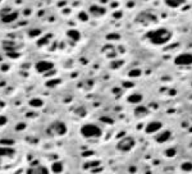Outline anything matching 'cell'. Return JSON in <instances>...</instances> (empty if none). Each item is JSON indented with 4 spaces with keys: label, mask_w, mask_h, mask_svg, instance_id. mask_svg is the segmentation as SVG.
I'll list each match as a JSON object with an SVG mask.
<instances>
[{
    "label": "cell",
    "mask_w": 192,
    "mask_h": 174,
    "mask_svg": "<svg viewBox=\"0 0 192 174\" xmlns=\"http://www.w3.org/2000/svg\"><path fill=\"white\" fill-rule=\"evenodd\" d=\"M147 38L149 41L154 45H165L169 42L172 38V32L165 27H160L156 30H152L147 33Z\"/></svg>",
    "instance_id": "6da1fadb"
},
{
    "label": "cell",
    "mask_w": 192,
    "mask_h": 174,
    "mask_svg": "<svg viewBox=\"0 0 192 174\" xmlns=\"http://www.w3.org/2000/svg\"><path fill=\"white\" fill-rule=\"evenodd\" d=\"M79 132H81V134L85 138H91V140L101 137V134H102L101 128L99 127V125L94 124V123L83 124L82 127H81V129H79Z\"/></svg>",
    "instance_id": "7a4b0ae2"
},
{
    "label": "cell",
    "mask_w": 192,
    "mask_h": 174,
    "mask_svg": "<svg viewBox=\"0 0 192 174\" xmlns=\"http://www.w3.org/2000/svg\"><path fill=\"white\" fill-rule=\"evenodd\" d=\"M134 145H136V141H134L133 137H124L122 138V140L118 142V150L120 151H124V152H127V151H131L134 147Z\"/></svg>",
    "instance_id": "3957f363"
},
{
    "label": "cell",
    "mask_w": 192,
    "mask_h": 174,
    "mask_svg": "<svg viewBox=\"0 0 192 174\" xmlns=\"http://www.w3.org/2000/svg\"><path fill=\"white\" fill-rule=\"evenodd\" d=\"M174 64L179 67H187L192 64V54L191 53H182L174 58Z\"/></svg>",
    "instance_id": "277c9868"
},
{
    "label": "cell",
    "mask_w": 192,
    "mask_h": 174,
    "mask_svg": "<svg viewBox=\"0 0 192 174\" xmlns=\"http://www.w3.org/2000/svg\"><path fill=\"white\" fill-rule=\"evenodd\" d=\"M35 68H36L38 73H46L54 68V64L49 62V60H40V62L35 64Z\"/></svg>",
    "instance_id": "5b68a950"
},
{
    "label": "cell",
    "mask_w": 192,
    "mask_h": 174,
    "mask_svg": "<svg viewBox=\"0 0 192 174\" xmlns=\"http://www.w3.org/2000/svg\"><path fill=\"white\" fill-rule=\"evenodd\" d=\"M51 129L54 131V133L58 134V136H64V134L67 133V125L62 120H56L55 123H54L53 125H51Z\"/></svg>",
    "instance_id": "8992f818"
},
{
    "label": "cell",
    "mask_w": 192,
    "mask_h": 174,
    "mask_svg": "<svg viewBox=\"0 0 192 174\" xmlns=\"http://www.w3.org/2000/svg\"><path fill=\"white\" fill-rule=\"evenodd\" d=\"M163 128V124H161V122H159V120H151L149 124L146 125V128H145V132L147 134H152V133H156V132H159L160 129Z\"/></svg>",
    "instance_id": "52a82bcc"
},
{
    "label": "cell",
    "mask_w": 192,
    "mask_h": 174,
    "mask_svg": "<svg viewBox=\"0 0 192 174\" xmlns=\"http://www.w3.org/2000/svg\"><path fill=\"white\" fill-rule=\"evenodd\" d=\"M19 17V13L18 12H12V13H6V14H1V22L4 23H13L15 22Z\"/></svg>",
    "instance_id": "ba28073f"
},
{
    "label": "cell",
    "mask_w": 192,
    "mask_h": 174,
    "mask_svg": "<svg viewBox=\"0 0 192 174\" xmlns=\"http://www.w3.org/2000/svg\"><path fill=\"white\" fill-rule=\"evenodd\" d=\"M172 137V133H170V131H166V129H164V131H161L159 134H156V137H155V141L158 143H164V142H166V141L169 140V138Z\"/></svg>",
    "instance_id": "9c48e42d"
},
{
    "label": "cell",
    "mask_w": 192,
    "mask_h": 174,
    "mask_svg": "<svg viewBox=\"0 0 192 174\" xmlns=\"http://www.w3.org/2000/svg\"><path fill=\"white\" fill-rule=\"evenodd\" d=\"M105 12H106V9H105L104 6H100V5H91L90 6V13H91L92 15H95V17L105 14Z\"/></svg>",
    "instance_id": "30bf717a"
},
{
    "label": "cell",
    "mask_w": 192,
    "mask_h": 174,
    "mask_svg": "<svg viewBox=\"0 0 192 174\" xmlns=\"http://www.w3.org/2000/svg\"><path fill=\"white\" fill-rule=\"evenodd\" d=\"M14 155V150L12 149L10 146H4V147H0V160L1 157H10Z\"/></svg>",
    "instance_id": "8fae6325"
},
{
    "label": "cell",
    "mask_w": 192,
    "mask_h": 174,
    "mask_svg": "<svg viewBox=\"0 0 192 174\" xmlns=\"http://www.w3.org/2000/svg\"><path fill=\"white\" fill-rule=\"evenodd\" d=\"M147 114H149V109H147L146 106H137V108L134 109V115H136L137 118H143V117H146Z\"/></svg>",
    "instance_id": "7c38bea8"
},
{
    "label": "cell",
    "mask_w": 192,
    "mask_h": 174,
    "mask_svg": "<svg viewBox=\"0 0 192 174\" xmlns=\"http://www.w3.org/2000/svg\"><path fill=\"white\" fill-rule=\"evenodd\" d=\"M67 36H68L70 40H73V41H78L79 38H81V33H79V31L74 30V28H72V30L67 31Z\"/></svg>",
    "instance_id": "4fadbf2b"
},
{
    "label": "cell",
    "mask_w": 192,
    "mask_h": 174,
    "mask_svg": "<svg viewBox=\"0 0 192 174\" xmlns=\"http://www.w3.org/2000/svg\"><path fill=\"white\" fill-rule=\"evenodd\" d=\"M128 102H131V104H140L141 101H142V95L141 93H132V95L128 96Z\"/></svg>",
    "instance_id": "5bb4252c"
},
{
    "label": "cell",
    "mask_w": 192,
    "mask_h": 174,
    "mask_svg": "<svg viewBox=\"0 0 192 174\" xmlns=\"http://www.w3.org/2000/svg\"><path fill=\"white\" fill-rule=\"evenodd\" d=\"M27 173H30V174H33V173H36V174H46V173H49V169H46L45 166H36V168H31V169H28L27 170Z\"/></svg>",
    "instance_id": "9a60e30c"
},
{
    "label": "cell",
    "mask_w": 192,
    "mask_h": 174,
    "mask_svg": "<svg viewBox=\"0 0 192 174\" xmlns=\"http://www.w3.org/2000/svg\"><path fill=\"white\" fill-rule=\"evenodd\" d=\"M28 105H30L31 108H41V106L44 105V101H42V99H40V97H32L30 101H28Z\"/></svg>",
    "instance_id": "2e32d148"
},
{
    "label": "cell",
    "mask_w": 192,
    "mask_h": 174,
    "mask_svg": "<svg viewBox=\"0 0 192 174\" xmlns=\"http://www.w3.org/2000/svg\"><path fill=\"white\" fill-rule=\"evenodd\" d=\"M164 3L170 8H178L184 3V0H164Z\"/></svg>",
    "instance_id": "e0dca14e"
},
{
    "label": "cell",
    "mask_w": 192,
    "mask_h": 174,
    "mask_svg": "<svg viewBox=\"0 0 192 174\" xmlns=\"http://www.w3.org/2000/svg\"><path fill=\"white\" fill-rule=\"evenodd\" d=\"M63 170V164L59 161H54L51 164V172L53 173H60Z\"/></svg>",
    "instance_id": "ac0fdd59"
},
{
    "label": "cell",
    "mask_w": 192,
    "mask_h": 174,
    "mask_svg": "<svg viewBox=\"0 0 192 174\" xmlns=\"http://www.w3.org/2000/svg\"><path fill=\"white\" fill-rule=\"evenodd\" d=\"M27 33L30 37H38L41 35V30L40 28H30Z\"/></svg>",
    "instance_id": "d6986e66"
},
{
    "label": "cell",
    "mask_w": 192,
    "mask_h": 174,
    "mask_svg": "<svg viewBox=\"0 0 192 174\" xmlns=\"http://www.w3.org/2000/svg\"><path fill=\"white\" fill-rule=\"evenodd\" d=\"M0 145L1 146H13L14 145V140H12V138H1L0 140Z\"/></svg>",
    "instance_id": "ffe728a7"
},
{
    "label": "cell",
    "mask_w": 192,
    "mask_h": 174,
    "mask_svg": "<svg viewBox=\"0 0 192 174\" xmlns=\"http://www.w3.org/2000/svg\"><path fill=\"white\" fill-rule=\"evenodd\" d=\"M181 169L183 172H191L192 170V163L191 161H183L181 164Z\"/></svg>",
    "instance_id": "44dd1931"
},
{
    "label": "cell",
    "mask_w": 192,
    "mask_h": 174,
    "mask_svg": "<svg viewBox=\"0 0 192 174\" xmlns=\"http://www.w3.org/2000/svg\"><path fill=\"white\" fill-rule=\"evenodd\" d=\"M59 83H60V79H59V78L50 79V81L46 82V87H50V88H53V87H55L56 85H59Z\"/></svg>",
    "instance_id": "7402d4cb"
},
{
    "label": "cell",
    "mask_w": 192,
    "mask_h": 174,
    "mask_svg": "<svg viewBox=\"0 0 192 174\" xmlns=\"http://www.w3.org/2000/svg\"><path fill=\"white\" fill-rule=\"evenodd\" d=\"M141 69H132V70H129V73H128V76L129 77H133V78H137V77H140L141 76Z\"/></svg>",
    "instance_id": "603a6c76"
},
{
    "label": "cell",
    "mask_w": 192,
    "mask_h": 174,
    "mask_svg": "<svg viewBox=\"0 0 192 174\" xmlns=\"http://www.w3.org/2000/svg\"><path fill=\"white\" fill-rule=\"evenodd\" d=\"M88 15H87V13L86 12H79L78 13V19L79 21H82V22H87L88 21Z\"/></svg>",
    "instance_id": "cb8c5ba5"
},
{
    "label": "cell",
    "mask_w": 192,
    "mask_h": 174,
    "mask_svg": "<svg viewBox=\"0 0 192 174\" xmlns=\"http://www.w3.org/2000/svg\"><path fill=\"white\" fill-rule=\"evenodd\" d=\"M50 41V35H46L45 37H42V38H40V40L37 41V45L38 46H42L44 44H46V42H49Z\"/></svg>",
    "instance_id": "d4e9b609"
},
{
    "label": "cell",
    "mask_w": 192,
    "mask_h": 174,
    "mask_svg": "<svg viewBox=\"0 0 192 174\" xmlns=\"http://www.w3.org/2000/svg\"><path fill=\"white\" fill-rule=\"evenodd\" d=\"M6 55L10 58V59H18V58H19V53H13V51H8V53H6Z\"/></svg>",
    "instance_id": "484cf974"
},
{
    "label": "cell",
    "mask_w": 192,
    "mask_h": 174,
    "mask_svg": "<svg viewBox=\"0 0 192 174\" xmlns=\"http://www.w3.org/2000/svg\"><path fill=\"white\" fill-rule=\"evenodd\" d=\"M6 123H8V118L4 117V115H0V127L5 125Z\"/></svg>",
    "instance_id": "4316f807"
},
{
    "label": "cell",
    "mask_w": 192,
    "mask_h": 174,
    "mask_svg": "<svg viewBox=\"0 0 192 174\" xmlns=\"http://www.w3.org/2000/svg\"><path fill=\"white\" fill-rule=\"evenodd\" d=\"M26 127H27V125H26V123H19V124L15 125V131H23Z\"/></svg>",
    "instance_id": "83f0119b"
},
{
    "label": "cell",
    "mask_w": 192,
    "mask_h": 174,
    "mask_svg": "<svg viewBox=\"0 0 192 174\" xmlns=\"http://www.w3.org/2000/svg\"><path fill=\"white\" fill-rule=\"evenodd\" d=\"M166 155L168 156H174L175 155V149H169V150H166Z\"/></svg>",
    "instance_id": "f1b7e54d"
},
{
    "label": "cell",
    "mask_w": 192,
    "mask_h": 174,
    "mask_svg": "<svg viewBox=\"0 0 192 174\" xmlns=\"http://www.w3.org/2000/svg\"><path fill=\"white\" fill-rule=\"evenodd\" d=\"M95 165H99V161H95V163H91V164L87 163V164L85 165V168L87 169V168H91V166H95Z\"/></svg>",
    "instance_id": "f546056e"
},
{
    "label": "cell",
    "mask_w": 192,
    "mask_h": 174,
    "mask_svg": "<svg viewBox=\"0 0 192 174\" xmlns=\"http://www.w3.org/2000/svg\"><path fill=\"white\" fill-rule=\"evenodd\" d=\"M9 69V65H6V64H3V65H1V70H4V72H5V70H8Z\"/></svg>",
    "instance_id": "4dcf8cb0"
}]
</instances>
